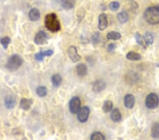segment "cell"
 Listing matches in <instances>:
<instances>
[{
  "mask_svg": "<svg viewBox=\"0 0 159 140\" xmlns=\"http://www.w3.org/2000/svg\"><path fill=\"white\" fill-rule=\"evenodd\" d=\"M45 24L46 28L53 33L58 32L61 29L60 23L57 15L54 13L48 14L45 18Z\"/></svg>",
  "mask_w": 159,
  "mask_h": 140,
  "instance_id": "obj_1",
  "label": "cell"
},
{
  "mask_svg": "<svg viewBox=\"0 0 159 140\" xmlns=\"http://www.w3.org/2000/svg\"><path fill=\"white\" fill-rule=\"evenodd\" d=\"M144 19L151 25L159 24V7H151L148 8L144 12Z\"/></svg>",
  "mask_w": 159,
  "mask_h": 140,
  "instance_id": "obj_2",
  "label": "cell"
},
{
  "mask_svg": "<svg viewBox=\"0 0 159 140\" xmlns=\"http://www.w3.org/2000/svg\"><path fill=\"white\" fill-rule=\"evenodd\" d=\"M23 59L18 55L15 54L11 55L8 59L6 67L10 71H16L23 64Z\"/></svg>",
  "mask_w": 159,
  "mask_h": 140,
  "instance_id": "obj_3",
  "label": "cell"
},
{
  "mask_svg": "<svg viewBox=\"0 0 159 140\" xmlns=\"http://www.w3.org/2000/svg\"><path fill=\"white\" fill-rule=\"evenodd\" d=\"M146 106L148 109H155L158 107L159 104V98L156 94H149L146 96Z\"/></svg>",
  "mask_w": 159,
  "mask_h": 140,
  "instance_id": "obj_4",
  "label": "cell"
},
{
  "mask_svg": "<svg viewBox=\"0 0 159 140\" xmlns=\"http://www.w3.org/2000/svg\"><path fill=\"white\" fill-rule=\"evenodd\" d=\"M69 111L72 114L78 113L79 110L81 109V101L79 97H74L69 102Z\"/></svg>",
  "mask_w": 159,
  "mask_h": 140,
  "instance_id": "obj_5",
  "label": "cell"
},
{
  "mask_svg": "<svg viewBox=\"0 0 159 140\" xmlns=\"http://www.w3.org/2000/svg\"><path fill=\"white\" fill-rule=\"evenodd\" d=\"M89 114H90V110L88 107H83L82 108L79 110L78 112V120L80 122H86L88 120Z\"/></svg>",
  "mask_w": 159,
  "mask_h": 140,
  "instance_id": "obj_6",
  "label": "cell"
},
{
  "mask_svg": "<svg viewBox=\"0 0 159 140\" xmlns=\"http://www.w3.org/2000/svg\"><path fill=\"white\" fill-rule=\"evenodd\" d=\"M48 35H47L44 31H39L38 33L36 34V37H35L34 41L35 43L37 45H44L48 42Z\"/></svg>",
  "mask_w": 159,
  "mask_h": 140,
  "instance_id": "obj_7",
  "label": "cell"
},
{
  "mask_svg": "<svg viewBox=\"0 0 159 140\" xmlns=\"http://www.w3.org/2000/svg\"><path fill=\"white\" fill-rule=\"evenodd\" d=\"M68 55L73 62H76L81 59V56L77 52V49L75 46H70L68 48Z\"/></svg>",
  "mask_w": 159,
  "mask_h": 140,
  "instance_id": "obj_8",
  "label": "cell"
},
{
  "mask_svg": "<svg viewBox=\"0 0 159 140\" xmlns=\"http://www.w3.org/2000/svg\"><path fill=\"white\" fill-rule=\"evenodd\" d=\"M106 86L105 81L103 80H97L93 84V91L95 93H100L103 90L105 89Z\"/></svg>",
  "mask_w": 159,
  "mask_h": 140,
  "instance_id": "obj_9",
  "label": "cell"
},
{
  "mask_svg": "<svg viewBox=\"0 0 159 140\" xmlns=\"http://www.w3.org/2000/svg\"><path fill=\"white\" fill-rule=\"evenodd\" d=\"M135 98L133 95L131 94H127L126 95L125 97V100H124V103H125V106L128 109L132 108L135 106Z\"/></svg>",
  "mask_w": 159,
  "mask_h": 140,
  "instance_id": "obj_10",
  "label": "cell"
},
{
  "mask_svg": "<svg viewBox=\"0 0 159 140\" xmlns=\"http://www.w3.org/2000/svg\"><path fill=\"white\" fill-rule=\"evenodd\" d=\"M98 28L101 31H104L108 26V18L105 14H101L99 16Z\"/></svg>",
  "mask_w": 159,
  "mask_h": 140,
  "instance_id": "obj_11",
  "label": "cell"
},
{
  "mask_svg": "<svg viewBox=\"0 0 159 140\" xmlns=\"http://www.w3.org/2000/svg\"><path fill=\"white\" fill-rule=\"evenodd\" d=\"M53 50H48L46 51H41L35 55L34 58L36 59L37 61H43L45 57H49L53 55Z\"/></svg>",
  "mask_w": 159,
  "mask_h": 140,
  "instance_id": "obj_12",
  "label": "cell"
},
{
  "mask_svg": "<svg viewBox=\"0 0 159 140\" xmlns=\"http://www.w3.org/2000/svg\"><path fill=\"white\" fill-rule=\"evenodd\" d=\"M62 5L64 9H71L74 7L75 5V0H57Z\"/></svg>",
  "mask_w": 159,
  "mask_h": 140,
  "instance_id": "obj_13",
  "label": "cell"
},
{
  "mask_svg": "<svg viewBox=\"0 0 159 140\" xmlns=\"http://www.w3.org/2000/svg\"><path fill=\"white\" fill-rule=\"evenodd\" d=\"M33 104V101L32 99L28 98H22L21 102H20V107L24 111H28L31 108V106Z\"/></svg>",
  "mask_w": 159,
  "mask_h": 140,
  "instance_id": "obj_14",
  "label": "cell"
},
{
  "mask_svg": "<svg viewBox=\"0 0 159 140\" xmlns=\"http://www.w3.org/2000/svg\"><path fill=\"white\" fill-rule=\"evenodd\" d=\"M28 17L30 20L32 21H38L40 17H41V14H40L38 9H37L36 8L31 9V11H30L28 13Z\"/></svg>",
  "mask_w": 159,
  "mask_h": 140,
  "instance_id": "obj_15",
  "label": "cell"
},
{
  "mask_svg": "<svg viewBox=\"0 0 159 140\" xmlns=\"http://www.w3.org/2000/svg\"><path fill=\"white\" fill-rule=\"evenodd\" d=\"M76 69L79 77H84L87 74V67L86 66V64H84L83 63L79 64L78 65L76 66Z\"/></svg>",
  "mask_w": 159,
  "mask_h": 140,
  "instance_id": "obj_16",
  "label": "cell"
},
{
  "mask_svg": "<svg viewBox=\"0 0 159 140\" xmlns=\"http://www.w3.org/2000/svg\"><path fill=\"white\" fill-rule=\"evenodd\" d=\"M110 117L112 120L115 122H118L121 120L122 116L120 111L118 108H114L112 110V112L110 114Z\"/></svg>",
  "mask_w": 159,
  "mask_h": 140,
  "instance_id": "obj_17",
  "label": "cell"
},
{
  "mask_svg": "<svg viewBox=\"0 0 159 140\" xmlns=\"http://www.w3.org/2000/svg\"><path fill=\"white\" fill-rule=\"evenodd\" d=\"M4 103H5V106H6L7 108L11 109L15 106V104H16V100H15V98L13 96H6L4 100Z\"/></svg>",
  "mask_w": 159,
  "mask_h": 140,
  "instance_id": "obj_18",
  "label": "cell"
},
{
  "mask_svg": "<svg viewBox=\"0 0 159 140\" xmlns=\"http://www.w3.org/2000/svg\"><path fill=\"white\" fill-rule=\"evenodd\" d=\"M151 136L154 139L159 138V123L154 122L151 127Z\"/></svg>",
  "mask_w": 159,
  "mask_h": 140,
  "instance_id": "obj_19",
  "label": "cell"
},
{
  "mask_svg": "<svg viewBox=\"0 0 159 140\" xmlns=\"http://www.w3.org/2000/svg\"><path fill=\"white\" fill-rule=\"evenodd\" d=\"M127 59L131 61H138L141 59V55L139 53L135 52H130L127 54Z\"/></svg>",
  "mask_w": 159,
  "mask_h": 140,
  "instance_id": "obj_20",
  "label": "cell"
},
{
  "mask_svg": "<svg viewBox=\"0 0 159 140\" xmlns=\"http://www.w3.org/2000/svg\"><path fill=\"white\" fill-rule=\"evenodd\" d=\"M52 83H53V86L54 87H58L59 85L61 84L62 81V77L58 74H54L51 78Z\"/></svg>",
  "mask_w": 159,
  "mask_h": 140,
  "instance_id": "obj_21",
  "label": "cell"
},
{
  "mask_svg": "<svg viewBox=\"0 0 159 140\" xmlns=\"http://www.w3.org/2000/svg\"><path fill=\"white\" fill-rule=\"evenodd\" d=\"M118 19L121 24H125L129 20V16L127 12L122 11L118 15Z\"/></svg>",
  "mask_w": 159,
  "mask_h": 140,
  "instance_id": "obj_22",
  "label": "cell"
},
{
  "mask_svg": "<svg viewBox=\"0 0 159 140\" xmlns=\"http://www.w3.org/2000/svg\"><path fill=\"white\" fill-rule=\"evenodd\" d=\"M107 38L109 40L117 41V40H119L121 38V34L115 31H110L107 34Z\"/></svg>",
  "mask_w": 159,
  "mask_h": 140,
  "instance_id": "obj_23",
  "label": "cell"
},
{
  "mask_svg": "<svg viewBox=\"0 0 159 140\" xmlns=\"http://www.w3.org/2000/svg\"><path fill=\"white\" fill-rule=\"evenodd\" d=\"M135 37H136V42H137V43L140 45V46H142L143 47L146 48L147 43H146L144 37H143L139 33H136L135 34Z\"/></svg>",
  "mask_w": 159,
  "mask_h": 140,
  "instance_id": "obj_24",
  "label": "cell"
},
{
  "mask_svg": "<svg viewBox=\"0 0 159 140\" xmlns=\"http://www.w3.org/2000/svg\"><path fill=\"white\" fill-rule=\"evenodd\" d=\"M36 93L40 97H45L48 94V90L45 86H39L36 89Z\"/></svg>",
  "mask_w": 159,
  "mask_h": 140,
  "instance_id": "obj_25",
  "label": "cell"
},
{
  "mask_svg": "<svg viewBox=\"0 0 159 140\" xmlns=\"http://www.w3.org/2000/svg\"><path fill=\"white\" fill-rule=\"evenodd\" d=\"M113 104L110 101H106L103 106V110L105 112H109L113 110Z\"/></svg>",
  "mask_w": 159,
  "mask_h": 140,
  "instance_id": "obj_26",
  "label": "cell"
},
{
  "mask_svg": "<svg viewBox=\"0 0 159 140\" xmlns=\"http://www.w3.org/2000/svg\"><path fill=\"white\" fill-rule=\"evenodd\" d=\"M10 42H11V39H10V37L8 36L2 37L0 38V43L2 44V46H3L4 49H6L7 47H8Z\"/></svg>",
  "mask_w": 159,
  "mask_h": 140,
  "instance_id": "obj_27",
  "label": "cell"
},
{
  "mask_svg": "<svg viewBox=\"0 0 159 140\" xmlns=\"http://www.w3.org/2000/svg\"><path fill=\"white\" fill-rule=\"evenodd\" d=\"M91 139L92 140H104L105 139V137L103 136V134L99 132H94L91 136Z\"/></svg>",
  "mask_w": 159,
  "mask_h": 140,
  "instance_id": "obj_28",
  "label": "cell"
},
{
  "mask_svg": "<svg viewBox=\"0 0 159 140\" xmlns=\"http://www.w3.org/2000/svg\"><path fill=\"white\" fill-rule=\"evenodd\" d=\"M144 39L146 42L147 45H151L153 42V35L151 34L149 32H147L146 33L145 36H144Z\"/></svg>",
  "mask_w": 159,
  "mask_h": 140,
  "instance_id": "obj_29",
  "label": "cell"
},
{
  "mask_svg": "<svg viewBox=\"0 0 159 140\" xmlns=\"http://www.w3.org/2000/svg\"><path fill=\"white\" fill-rule=\"evenodd\" d=\"M109 8L113 11H115L120 8V4L118 2H112L109 5Z\"/></svg>",
  "mask_w": 159,
  "mask_h": 140,
  "instance_id": "obj_30",
  "label": "cell"
},
{
  "mask_svg": "<svg viewBox=\"0 0 159 140\" xmlns=\"http://www.w3.org/2000/svg\"><path fill=\"white\" fill-rule=\"evenodd\" d=\"M99 40H100V34L98 33L94 34L93 37H92V41H93L94 43H98L99 42Z\"/></svg>",
  "mask_w": 159,
  "mask_h": 140,
  "instance_id": "obj_31",
  "label": "cell"
},
{
  "mask_svg": "<svg viewBox=\"0 0 159 140\" xmlns=\"http://www.w3.org/2000/svg\"><path fill=\"white\" fill-rule=\"evenodd\" d=\"M116 44L115 43H110L108 45V52H113V50H115V49L116 48Z\"/></svg>",
  "mask_w": 159,
  "mask_h": 140,
  "instance_id": "obj_32",
  "label": "cell"
}]
</instances>
